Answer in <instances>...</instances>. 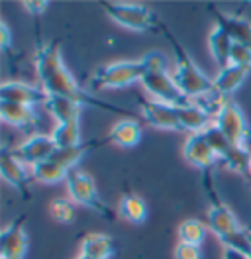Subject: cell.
<instances>
[{"label":"cell","instance_id":"17","mask_svg":"<svg viewBox=\"0 0 251 259\" xmlns=\"http://www.w3.org/2000/svg\"><path fill=\"white\" fill-rule=\"evenodd\" d=\"M212 14L216 16V26H220L224 32L228 33L234 44L251 48V22L249 20L237 16V14L216 12L214 8H212Z\"/></svg>","mask_w":251,"mask_h":259},{"label":"cell","instance_id":"7","mask_svg":"<svg viewBox=\"0 0 251 259\" xmlns=\"http://www.w3.org/2000/svg\"><path fill=\"white\" fill-rule=\"evenodd\" d=\"M214 126L234 144L235 147L249 149L251 151V132L247 126V120L241 112V108L235 104V100H228L224 108L214 118Z\"/></svg>","mask_w":251,"mask_h":259},{"label":"cell","instance_id":"28","mask_svg":"<svg viewBox=\"0 0 251 259\" xmlns=\"http://www.w3.org/2000/svg\"><path fill=\"white\" fill-rule=\"evenodd\" d=\"M93 146H98V142H87V144L69 147V149H55V153L51 155V159L57 161L59 165H63L67 171H73V169H77V163L85 157V153Z\"/></svg>","mask_w":251,"mask_h":259},{"label":"cell","instance_id":"32","mask_svg":"<svg viewBox=\"0 0 251 259\" xmlns=\"http://www.w3.org/2000/svg\"><path fill=\"white\" fill-rule=\"evenodd\" d=\"M230 65H239V67L251 69V48L234 44L232 53H230Z\"/></svg>","mask_w":251,"mask_h":259},{"label":"cell","instance_id":"34","mask_svg":"<svg viewBox=\"0 0 251 259\" xmlns=\"http://www.w3.org/2000/svg\"><path fill=\"white\" fill-rule=\"evenodd\" d=\"M22 6H24L30 14L39 16V14H44V12L47 10L49 2H46V0H24V2H22Z\"/></svg>","mask_w":251,"mask_h":259},{"label":"cell","instance_id":"24","mask_svg":"<svg viewBox=\"0 0 251 259\" xmlns=\"http://www.w3.org/2000/svg\"><path fill=\"white\" fill-rule=\"evenodd\" d=\"M118 214L130 224H143L147 220V206H145L141 196L130 193L122 196L120 206H118Z\"/></svg>","mask_w":251,"mask_h":259},{"label":"cell","instance_id":"39","mask_svg":"<svg viewBox=\"0 0 251 259\" xmlns=\"http://www.w3.org/2000/svg\"><path fill=\"white\" fill-rule=\"evenodd\" d=\"M77 259H89V257H82V255H78V257Z\"/></svg>","mask_w":251,"mask_h":259},{"label":"cell","instance_id":"1","mask_svg":"<svg viewBox=\"0 0 251 259\" xmlns=\"http://www.w3.org/2000/svg\"><path fill=\"white\" fill-rule=\"evenodd\" d=\"M33 63H35V75L39 87L46 91L47 95H55V97H65L78 102L80 106H94V108H102L110 112L126 114L122 108L106 104L98 98H94L91 93H87L75 77L69 73V69L65 67L61 59V51H59V41H37L35 55H33Z\"/></svg>","mask_w":251,"mask_h":259},{"label":"cell","instance_id":"12","mask_svg":"<svg viewBox=\"0 0 251 259\" xmlns=\"http://www.w3.org/2000/svg\"><path fill=\"white\" fill-rule=\"evenodd\" d=\"M0 171H2V179L10 187H14L24 198H28V194H30L28 185H30L31 179H33L31 167H28L26 163H22L20 159H16L8 147H4L2 153H0Z\"/></svg>","mask_w":251,"mask_h":259},{"label":"cell","instance_id":"18","mask_svg":"<svg viewBox=\"0 0 251 259\" xmlns=\"http://www.w3.org/2000/svg\"><path fill=\"white\" fill-rule=\"evenodd\" d=\"M251 69L245 67H239V65H228V67H222L218 71V75L212 79L214 81V91H218L222 97L232 98L235 91L243 84V81L247 79Z\"/></svg>","mask_w":251,"mask_h":259},{"label":"cell","instance_id":"26","mask_svg":"<svg viewBox=\"0 0 251 259\" xmlns=\"http://www.w3.org/2000/svg\"><path fill=\"white\" fill-rule=\"evenodd\" d=\"M51 140L57 149H69V147L80 146V126L78 122H65V124H55L51 130Z\"/></svg>","mask_w":251,"mask_h":259},{"label":"cell","instance_id":"38","mask_svg":"<svg viewBox=\"0 0 251 259\" xmlns=\"http://www.w3.org/2000/svg\"><path fill=\"white\" fill-rule=\"evenodd\" d=\"M249 169H251V151H249Z\"/></svg>","mask_w":251,"mask_h":259},{"label":"cell","instance_id":"2","mask_svg":"<svg viewBox=\"0 0 251 259\" xmlns=\"http://www.w3.org/2000/svg\"><path fill=\"white\" fill-rule=\"evenodd\" d=\"M167 37L171 41L173 51H175V71H173V79L177 82V87L187 95L190 100L202 97L206 93L214 91V81L208 79L202 71L196 67V63L188 57V53L183 49V46L167 32Z\"/></svg>","mask_w":251,"mask_h":259},{"label":"cell","instance_id":"5","mask_svg":"<svg viewBox=\"0 0 251 259\" xmlns=\"http://www.w3.org/2000/svg\"><path fill=\"white\" fill-rule=\"evenodd\" d=\"M65 189H67V194L73 202H77L80 206L93 210L94 214H98L100 218L104 220H112L114 214L108 206L104 204V200L100 198V194L96 191V185H94V179L78 169H73L69 171V175L65 179Z\"/></svg>","mask_w":251,"mask_h":259},{"label":"cell","instance_id":"36","mask_svg":"<svg viewBox=\"0 0 251 259\" xmlns=\"http://www.w3.org/2000/svg\"><path fill=\"white\" fill-rule=\"evenodd\" d=\"M222 259H251L249 253H243V251H237L232 247H224L222 249Z\"/></svg>","mask_w":251,"mask_h":259},{"label":"cell","instance_id":"30","mask_svg":"<svg viewBox=\"0 0 251 259\" xmlns=\"http://www.w3.org/2000/svg\"><path fill=\"white\" fill-rule=\"evenodd\" d=\"M224 247H232V249H237V251H243V253H249L251 245H249V234H247V228H241L237 230L235 234L220 240ZM251 255V253H249Z\"/></svg>","mask_w":251,"mask_h":259},{"label":"cell","instance_id":"27","mask_svg":"<svg viewBox=\"0 0 251 259\" xmlns=\"http://www.w3.org/2000/svg\"><path fill=\"white\" fill-rule=\"evenodd\" d=\"M206 232H208V226L204 224L202 220L188 218V220L179 224V228H177V238H179V242L183 243L200 245L204 242V238H206Z\"/></svg>","mask_w":251,"mask_h":259},{"label":"cell","instance_id":"22","mask_svg":"<svg viewBox=\"0 0 251 259\" xmlns=\"http://www.w3.org/2000/svg\"><path fill=\"white\" fill-rule=\"evenodd\" d=\"M234 48V41L230 39V35L224 32L220 26H214L212 32L208 33V49L212 59L216 61L220 69L230 65V53Z\"/></svg>","mask_w":251,"mask_h":259},{"label":"cell","instance_id":"37","mask_svg":"<svg viewBox=\"0 0 251 259\" xmlns=\"http://www.w3.org/2000/svg\"><path fill=\"white\" fill-rule=\"evenodd\" d=\"M247 234H249V245H251V230H247ZM251 253V251H249Z\"/></svg>","mask_w":251,"mask_h":259},{"label":"cell","instance_id":"13","mask_svg":"<svg viewBox=\"0 0 251 259\" xmlns=\"http://www.w3.org/2000/svg\"><path fill=\"white\" fill-rule=\"evenodd\" d=\"M46 91L41 87H35V84H28V82H20V81H10L4 82L0 87V98L4 102H14V104H24V106H39V104H46L47 100Z\"/></svg>","mask_w":251,"mask_h":259},{"label":"cell","instance_id":"31","mask_svg":"<svg viewBox=\"0 0 251 259\" xmlns=\"http://www.w3.org/2000/svg\"><path fill=\"white\" fill-rule=\"evenodd\" d=\"M141 61H143L147 71H167V67H169V61H167L165 53H161V51H149V53H145L141 57Z\"/></svg>","mask_w":251,"mask_h":259},{"label":"cell","instance_id":"25","mask_svg":"<svg viewBox=\"0 0 251 259\" xmlns=\"http://www.w3.org/2000/svg\"><path fill=\"white\" fill-rule=\"evenodd\" d=\"M31 175H33V181H37L41 185H57V183H65L69 171L49 157L47 161L33 165L31 167Z\"/></svg>","mask_w":251,"mask_h":259},{"label":"cell","instance_id":"6","mask_svg":"<svg viewBox=\"0 0 251 259\" xmlns=\"http://www.w3.org/2000/svg\"><path fill=\"white\" fill-rule=\"evenodd\" d=\"M204 136L208 140V144L212 146V149L216 151L220 163L234 171L237 175H243V177L251 179V169H249V149H241V147H235L222 132H220L214 124L210 128L204 130Z\"/></svg>","mask_w":251,"mask_h":259},{"label":"cell","instance_id":"29","mask_svg":"<svg viewBox=\"0 0 251 259\" xmlns=\"http://www.w3.org/2000/svg\"><path fill=\"white\" fill-rule=\"evenodd\" d=\"M47 210H49V216L59 224H71L75 218V208L67 198H53Z\"/></svg>","mask_w":251,"mask_h":259},{"label":"cell","instance_id":"10","mask_svg":"<svg viewBox=\"0 0 251 259\" xmlns=\"http://www.w3.org/2000/svg\"><path fill=\"white\" fill-rule=\"evenodd\" d=\"M140 110L143 122L149 124L151 128L183 132L177 106L159 102V100H140Z\"/></svg>","mask_w":251,"mask_h":259},{"label":"cell","instance_id":"15","mask_svg":"<svg viewBox=\"0 0 251 259\" xmlns=\"http://www.w3.org/2000/svg\"><path fill=\"white\" fill-rule=\"evenodd\" d=\"M0 116H2V122L10 124L12 128L28 132L30 136L31 132H35L41 126L39 114L35 112L31 106H24V104H14V102L0 100Z\"/></svg>","mask_w":251,"mask_h":259},{"label":"cell","instance_id":"4","mask_svg":"<svg viewBox=\"0 0 251 259\" xmlns=\"http://www.w3.org/2000/svg\"><path fill=\"white\" fill-rule=\"evenodd\" d=\"M104 12L114 22L132 32H159L161 22L145 6L138 2H102Z\"/></svg>","mask_w":251,"mask_h":259},{"label":"cell","instance_id":"8","mask_svg":"<svg viewBox=\"0 0 251 259\" xmlns=\"http://www.w3.org/2000/svg\"><path fill=\"white\" fill-rule=\"evenodd\" d=\"M141 87L153 97V100H159V102L171 104L177 108L192 104V100L177 87L169 71H147L145 77L141 79Z\"/></svg>","mask_w":251,"mask_h":259},{"label":"cell","instance_id":"20","mask_svg":"<svg viewBox=\"0 0 251 259\" xmlns=\"http://www.w3.org/2000/svg\"><path fill=\"white\" fill-rule=\"evenodd\" d=\"M108 142L118 147H126V149L136 147L141 142V124L132 118H124V120L116 122L110 132Z\"/></svg>","mask_w":251,"mask_h":259},{"label":"cell","instance_id":"23","mask_svg":"<svg viewBox=\"0 0 251 259\" xmlns=\"http://www.w3.org/2000/svg\"><path fill=\"white\" fill-rule=\"evenodd\" d=\"M179 120H181L183 132H190V134L204 132V130L210 128L214 124V120L204 112V110H200L198 106H194V104L179 108Z\"/></svg>","mask_w":251,"mask_h":259},{"label":"cell","instance_id":"14","mask_svg":"<svg viewBox=\"0 0 251 259\" xmlns=\"http://www.w3.org/2000/svg\"><path fill=\"white\" fill-rule=\"evenodd\" d=\"M28 251V236L24 232V216H20L0 234V255L2 259H24Z\"/></svg>","mask_w":251,"mask_h":259},{"label":"cell","instance_id":"33","mask_svg":"<svg viewBox=\"0 0 251 259\" xmlns=\"http://www.w3.org/2000/svg\"><path fill=\"white\" fill-rule=\"evenodd\" d=\"M175 259H204L200 245L179 242L175 245Z\"/></svg>","mask_w":251,"mask_h":259},{"label":"cell","instance_id":"35","mask_svg":"<svg viewBox=\"0 0 251 259\" xmlns=\"http://www.w3.org/2000/svg\"><path fill=\"white\" fill-rule=\"evenodd\" d=\"M10 41H12L10 30H8L6 22H2V24H0V48L4 49V51H8V49H10Z\"/></svg>","mask_w":251,"mask_h":259},{"label":"cell","instance_id":"21","mask_svg":"<svg viewBox=\"0 0 251 259\" xmlns=\"http://www.w3.org/2000/svg\"><path fill=\"white\" fill-rule=\"evenodd\" d=\"M47 114H51L55 118L57 124H65V122H78V116H80V110L82 106L71 100V98L65 97H55V95H49L44 104Z\"/></svg>","mask_w":251,"mask_h":259},{"label":"cell","instance_id":"9","mask_svg":"<svg viewBox=\"0 0 251 259\" xmlns=\"http://www.w3.org/2000/svg\"><path fill=\"white\" fill-rule=\"evenodd\" d=\"M55 149L57 147L53 144L51 136H47V134H31L22 144L12 147L10 151H12V155H14L16 159L26 163L28 167H33L37 163L47 161L55 153Z\"/></svg>","mask_w":251,"mask_h":259},{"label":"cell","instance_id":"16","mask_svg":"<svg viewBox=\"0 0 251 259\" xmlns=\"http://www.w3.org/2000/svg\"><path fill=\"white\" fill-rule=\"evenodd\" d=\"M206 226H208V230H210L214 236H218L220 240L232 236V234H235L237 230L243 228L239 222H237V218L234 216V212L230 210L224 202L216 200V198H214L212 206L208 208V214H206Z\"/></svg>","mask_w":251,"mask_h":259},{"label":"cell","instance_id":"19","mask_svg":"<svg viewBox=\"0 0 251 259\" xmlns=\"http://www.w3.org/2000/svg\"><path fill=\"white\" fill-rule=\"evenodd\" d=\"M116 253V242L106 234H87L80 240V253L89 259H110Z\"/></svg>","mask_w":251,"mask_h":259},{"label":"cell","instance_id":"11","mask_svg":"<svg viewBox=\"0 0 251 259\" xmlns=\"http://www.w3.org/2000/svg\"><path fill=\"white\" fill-rule=\"evenodd\" d=\"M183 155L192 167L200 169L204 173H208L210 169H214L220 163L216 151L212 149V146L208 144L204 132L198 134H188L187 142L183 146Z\"/></svg>","mask_w":251,"mask_h":259},{"label":"cell","instance_id":"3","mask_svg":"<svg viewBox=\"0 0 251 259\" xmlns=\"http://www.w3.org/2000/svg\"><path fill=\"white\" fill-rule=\"evenodd\" d=\"M147 69L141 59L136 61H114L102 65L94 71L89 79V87L93 91H108V89H126L130 84L141 82Z\"/></svg>","mask_w":251,"mask_h":259}]
</instances>
